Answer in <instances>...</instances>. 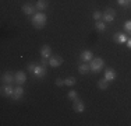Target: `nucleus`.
<instances>
[{
  "label": "nucleus",
  "mask_w": 131,
  "mask_h": 126,
  "mask_svg": "<svg viewBox=\"0 0 131 126\" xmlns=\"http://www.w3.org/2000/svg\"><path fill=\"white\" fill-rule=\"evenodd\" d=\"M28 70L34 74V77H35V78H43L46 76V67L43 65L28 63Z\"/></svg>",
  "instance_id": "f257e3e1"
},
{
  "label": "nucleus",
  "mask_w": 131,
  "mask_h": 126,
  "mask_svg": "<svg viewBox=\"0 0 131 126\" xmlns=\"http://www.w3.org/2000/svg\"><path fill=\"white\" fill-rule=\"evenodd\" d=\"M46 20H48V17H46L45 13H42V11L35 13L32 15V25L35 28H43L46 24Z\"/></svg>",
  "instance_id": "f03ea898"
},
{
  "label": "nucleus",
  "mask_w": 131,
  "mask_h": 126,
  "mask_svg": "<svg viewBox=\"0 0 131 126\" xmlns=\"http://www.w3.org/2000/svg\"><path fill=\"white\" fill-rule=\"evenodd\" d=\"M103 65H105L103 59L93 58L91 60V63H89V67H91V71H93V73H99L102 70V67H103Z\"/></svg>",
  "instance_id": "7ed1b4c3"
},
{
  "label": "nucleus",
  "mask_w": 131,
  "mask_h": 126,
  "mask_svg": "<svg viewBox=\"0 0 131 126\" xmlns=\"http://www.w3.org/2000/svg\"><path fill=\"white\" fill-rule=\"evenodd\" d=\"M102 18H103L105 23H112V21L116 18V10H113V8H107V10L102 14Z\"/></svg>",
  "instance_id": "20e7f679"
},
{
  "label": "nucleus",
  "mask_w": 131,
  "mask_h": 126,
  "mask_svg": "<svg viewBox=\"0 0 131 126\" xmlns=\"http://www.w3.org/2000/svg\"><path fill=\"white\" fill-rule=\"evenodd\" d=\"M49 65H50L52 67H59V66L63 65V58L59 56V55H54V56L52 55L50 58H49Z\"/></svg>",
  "instance_id": "39448f33"
},
{
  "label": "nucleus",
  "mask_w": 131,
  "mask_h": 126,
  "mask_svg": "<svg viewBox=\"0 0 131 126\" xmlns=\"http://www.w3.org/2000/svg\"><path fill=\"white\" fill-rule=\"evenodd\" d=\"M80 59L84 63H88V62H91L92 59H93V53L91 52V50H82V52H81V55H80Z\"/></svg>",
  "instance_id": "423d86ee"
},
{
  "label": "nucleus",
  "mask_w": 131,
  "mask_h": 126,
  "mask_svg": "<svg viewBox=\"0 0 131 126\" xmlns=\"http://www.w3.org/2000/svg\"><path fill=\"white\" fill-rule=\"evenodd\" d=\"M13 94H14V88L11 87V84H6V86H3L2 87V95L3 97H13Z\"/></svg>",
  "instance_id": "0eeeda50"
},
{
  "label": "nucleus",
  "mask_w": 131,
  "mask_h": 126,
  "mask_svg": "<svg viewBox=\"0 0 131 126\" xmlns=\"http://www.w3.org/2000/svg\"><path fill=\"white\" fill-rule=\"evenodd\" d=\"M73 108H74V111H75V112L81 113V112H84V109H85V105H84V102L81 100L75 98V100H74V102H73Z\"/></svg>",
  "instance_id": "6e6552de"
},
{
  "label": "nucleus",
  "mask_w": 131,
  "mask_h": 126,
  "mask_svg": "<svg viewBox=\"0 0 131 126\" xmlns=\"http://www.w3.org/2000/svg\"><path fill=\"white\" fill-rule=\"evenodd\" d=\"M35 10H36V7L34 4H31V3H27V4L23 6V11L27 15H34L35 14Z\"/></svg>",
  "instance_id": "1a4fd4ad"
},
{
  "label": "nucleus",
  "mask_w": 131,
  "mask_h": 126,
  "mask_svg": "<svg viewBox=\"0 0 131 126\" xmlns=\"http://www.w3.org/2000/svg\"><path fill=\"white\" fill-rule=\"evenodd\" d=\"M23 95H24V88L21 87V86H17V87L14 88V94H13V97H11V100L18 101V100L23 98Z\"/></svg>",
  "instance_id": "9d476101"
},
{
  "label": "nucleus",
  "mask_w": 131,
  "mask_h": 126,
  "mask_svg": "<svg viewBox=\"0 0 131 126\" xmlns=\"http://www.w3.org/2000/svg\"><path fill=\"white\" fill-rule=\"evenodd\" d=\"M2 81L4 84H11L13 81H15V74L10 73V71H7V73H4L2 76Z\"/></svg>",
  "instance_id": "9b49d317"
},
{
  "label": "nucleus",
  "mask_w": 131,
  "mask_h": 126,
  "mask_svg": "<svg viewBox=\"0 0 131 126\" xmlns=\"http://www.w3.org/2000/svg\"><path fill=\"white\" fill-rule=\"evenodd\" d=\"M25 81H27V76H25L24 71L20 70V71H17V73H15V83H17L18 86H23Z\"/></svg>",
  "instance_id": "f8f14e48"
},
{
  "label": "nucleus",
  "mask_w": 131,
  "mask_h": 126,
  "mask_svg": "<svg viewBox=\"0 0 131 126\" xmlns=\"http://www.w3.org/2000/svg\"><path fill=\"white\" fill-rule=\"evenodd\" d=\"M128 38L126 37V34H121V32H116L113 35V41L116 43H126Z\"/></svg>",
  "instance_id": "ddd939ff"
},
{
  "label": "nucleus",
  "mask_w": 131,
  "mask_h": 126,
  "mask_svg": "<svg viewBox=\"0 0 131 126\" xmlns=\"http://www.w3.org/2000/svg\"><path fill=\"white\" fill-rule=\"evenodd\" d=\"M40 56H42V58H46V59L50 58V56H52V49H50V46H49V45L42 46V49H40Z\"/></svg>",
  "instance_id": "4468645a"
},
{
  "label": "nucleus",
  "mask_w": 131,
  "mask_h": 126,
  "mask_svg": "<svg viewBox=\"0 0 131 126\" xmlns=\"http://www.w3.org/2000/svg\"><path fill=\"white\" fill-rule=\"evenodd\" d=\"M48 6H49L48 0H38L36 4H35V7H36V10H38V11H43V10L48 8Z\"/></svg>",
  "instance_id": "2eb2a0df"
},
{
  "label": "nucleus",
  "mask_w": 131,
  "mask_h": 126,
  "mask_svg": "<svg viewBox=\"0 0 131 126\" xmlns=\"http://www.w3.org/2000/svg\"><path fill=\"white\" fill-rule=\"evenodd\" d=\"M105 78L109 81H113L114 78H116V71H114L113 69H107V70L105 71Z\"/></svg>",
  "instance_id": "dca6fc26"
},
{
  "label": "nucleus",
  "mask_w": 131,
  "mask_h": 126,
  "mask_svg": "<svg viewBox=\"0 0 131 126\" xmlns=\"http://www.w3.org/2000/svg\"><path fill=\"white\" fill-rule=\"evenodd\" d=\"M78 71H80V74H86L88 71H91V67H89L88 63H82L78 67Z\"/></svg>",
  "instance_id": "f3484780"
},
{
  "label": "nucleus",
  "mask_w": 131,
  "mask_h": 126,
  "mask_svg": "<svg viewBox=\"0 0 131 126\" xmlns=\"http://www.w3.org/2000/svg\"><path fill=\"white\" fill-rule=\"evenodd\" d=\"M95 28H96V31H99V32H105L106 23H105V21H96V23H95Z\"/></svg>",
  "instance_id": "a211bd4d"
},
{
  "label": "nucleus",
  "mask_w": 131,
  "mask_h": 126,
  "mask_svg": "<svg viewBox=\"0 0 131 126\" xmlns=\"http://www.w3.org/2000/svg\"><path fill=\"white\" fill-rule=\"evenodd\" d=\"M98 87H99V90H107L109 80H106V78H101V80L98 81Z\"/></svg>",
  "instance_id": "6ab92c4d"
},
{
  "label": "nucleus",
  "mask_w": 131,
  "mask_h": 126,
  "mask_svg": "<svg viewBox=\"0 0 131 126\" xmlns=\"http://www.w3.org/2000/svg\"><path fill=\"white\" fill-rule=\"evenodd\" d=\"M75 83H77V78L75 77H67V78H64V84H66V86H68V87H73Z\"/></svg>",
  "instance_id": "aec40b11"
},
{
  "label": "nucleus",
  "mask_w": 131,
  "mask_h": 126,
  "mask_svg": "<svg viewBox=\"0 0 131 126\" xmlns=\"http://www.w3.org/2000/svg\"><path fill=\"white\" fill-rule=\"evenodd\" d=\"M117 3L121 6V7H130L131 6V0H117Z\"/></svg>",
  "instance_id": "412c9836"
},
{
  "label": "nucleus",
  "mask_w": 131,
  "mask_h": 126,
  "mask_svg": "<svg viewBox=\"0 0 131 126\" xmlns=\"http://www.w3.org/2000/svg\"><path fill=\"white\" fill-rule=\"evenodd\" d=\"M124 31H126L127 34H131V20L124 23Z\"/></svg>",
  "instance_id": "4be33fe9"
},
{
  "label": "nucleus",
  "mask_w": 131,
  "mask_h": 126,
  "mask_svg": "<svg viewBox=\"0 0 131 126\" xmlns=\"http://www.w3.org/2000/svg\"><path fill=\"white\" fill-rule=\"evenodd\" d=\"M67 97H68L70 100H73V101H74L75 98H78V94H77V91H75V90H71L70 93H68V95H67Z\"/></svg>",
  "instance_id": "5701e85b"
},
{
  "label": "nucleus",
  "mask_w": 131,
  "mask_h": 126,
  "mask_svg": "<svg viewBox=\"0 0 131 126\" xmlns=\"http://www.w3.org/2000/svg\"><path fill=\"white\" fill-rule=\"evenodd\" d=\"M92 17H93V20H95V21H99V20L102 18V14H101V13H99L98 10H96V11H93Z\"/></svg>",
  "instance_id": "b1692460"
},
{
  "label": "nucleus",
  "mask_w": 131,
  "mask_h": 126,
  "mask_svg": "<svg viewBox=\"0 0 131 126\" xmlns=\"http://www.w3.org/2000/svg\"><path fill=\"white\" fill-rule=\"evenodd\" d=\"M56 86H64V80H61V78H57V80H56Z\"/></svg>",
  "instance_id": "393cba45"
},
{
  "label": "nucleus",
  "mask_w": 131,
  "mask_h": 126,
  "mask_svg": "<svg viewBox=\"0 0 131 126\" xmlns=\"http://www.w3.org/2000/svg\"><path fill=\"white\" fill-rule=\"evenodd\" d=\"M127 48H128V49H131V38H128V39H127Z\"/></svg>",
  "instance_id": "a878e982"
}]
</instances>
